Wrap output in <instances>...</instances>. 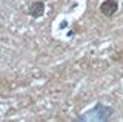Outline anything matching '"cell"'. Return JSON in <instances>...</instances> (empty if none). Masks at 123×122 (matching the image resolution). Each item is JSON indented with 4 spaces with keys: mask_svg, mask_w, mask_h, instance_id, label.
Here are the masks:
<instances>
[{
    "mask_svg": "<svg viewBox=\"0 0 123 122\" xmlns=\"http://www.w3.org/2000/svg\"><path fill=\"white\" fill-rule=\"evenodd\" d=\"M117 11H118V2L117 0H105L100 5V13L106 17H112Z\"/></svg>",
    "mask_w": 123,
    "mask_h": 122,
    "instance_id": "1",
    "label": "cell"
},
{
    "mask_svg": "<svg viewBox=\"0 0 123 122\" xmlns=\"http://www.w3.org/2000/svg\"><path fill=\"white\" fill-rule=\"evenodd\" d=\"M28 13H29L31 17L40 19V17L45 14V2H42V0H37V2L31 3L29 8H28Z\"/></svg>",
    "mask_w": 123,
    "mask_h": 122,
    "instance_id": "2",
    "label": "cell"
}]
</instances>
